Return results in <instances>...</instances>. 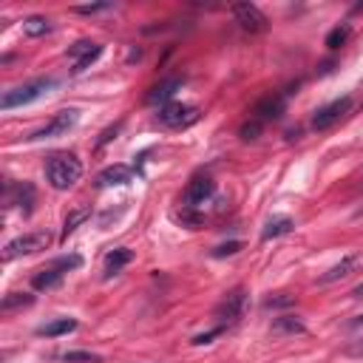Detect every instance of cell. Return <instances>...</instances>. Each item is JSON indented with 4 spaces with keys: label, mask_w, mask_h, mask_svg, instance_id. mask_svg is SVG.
Returning a JSON list of instances; mask_svg holds the SVG:
<instances>
[{
    "label": "cell",
    "mask_w": 363,
    "mask_h": 363,
    "mask_svg": "<svg viewBox=\"0 0 363 363\" xmlns=\"http://www.w3.org/2000/svg\"><path fill=\"white\" fill-rule=\"evenodd\" d=\"M45 179L54 190H68L82 179V162L74 153H54L45 162Z\"/></svg>",
    "instance_id": "obj_1"
},
{
    "label": "cell",
    "mask_w": 363,
    "mask_h": 363,
    "mask_svg": "<svg viewBox=\"0 0 363 363\" xmlns=\"http://www.w3.org/2000/svg\"><path fill=\"white\" fill-rule=\"evenodd\" d=\"M54 85H57V79H54V77H40V79L23 82V85H17V88H11V91H6V94H3L0 108H3V111H11V108H20V105H28V102H34V99L45 96Z\"/></svg>",
    "instance_id": "obj_2"
},
{
    "label": "cell",
    "mask_w": 363,
    "mask_h": 363,
    "mask_svg": "<svg viewBox=\"0 0 363 363\" xmlns=\"http://www.w3.org/2000/svg\"><path fill=\"white\" fill-rule=\"evenodd\" d=\"M199 119V108L196 105H187V102H167L159 108L156 113V122L162 128H170V130H179V128H187Z\"/></svg>",
    "instance_id": "obj_3"
},
{
    "label": "cell",
    "mask_w": 363,
    "mask_h": 363,
    "mask_svg": "<svg viewBox=\"0 0 363 363\" xmlns=\"http://www.w3.org/2000/svg\"><path fill=\"white\" fill-rule=\"evenodd\" d=\"M244 306H247V292H244V286H235V289H230V292L218 301V306L213 309V318L218 320L221 329H227L230 323H235V320L241 318Z\"/></svg>",
    "instance_id": "obj_4"
},
{
    "label": "cell",
    "mask_w": 363,
    "mask_h": 363,
    "mask_svg": "<svg viewBox=\"0 0 363 363\" xmlns=\"http://www.w3.org/2000/svg\"><path fill=\"white\" fill-rule=\"evenodd\" d=\"M213 193H216V182H213L207 173H196V176L187 182L184 193H182V210H193V213H196Z\"/></svg>",
    "instance_id": "obj_5"
},
{
    "label": "cell",
    "mask_w": 363,
    "mask_h": 363,
    "mask_svg": "<svg viewBox=\"0 0 363 363\" xmlns=\"http://www.w3.org/2000/svg\"><path fill=\"white\" fill-rule=\"evenodd\" d=\"M51 244L48 233H26V235H17L11 238L6 247H3V261H14L20 255H31V252H40Z\"/></svg>",
    "instance_id": "obj_6"
},
{
    "label": "cell",
    "mask_w": 363,
    "mask_h": 363,
    "mask_svg": "<svg viewBox=\"0 0 363 363\" xmlns=\"http://www.w3.org/2000/svg\"><path fill=\"white\" fill-rule=\"evenodd\" d=\"M102 54V45L99 43H91V40H77L74 45H68V60H71V71L74 74H82L91 62H96Z\"/></svg>",
    "instance_id": "obj_7"
},
{
    "label": "cell",
    "mask_w": 363,
    "mask_h": 363,
    "mask_svg": "<svg viewBox=\"0 0 363 363\" xmlns=\"http://www.w3.org/2000/svg\"><path fill=\"white\" fill-rule=\"evenodd\" d=\"M77 119H79V113H77L74 108H65V111H60L54 119H48L40 130H34L28 139H54V136H62V133H68V130L77 125Z\"/></svg>",
    "instance_id": "obj_8"
},
{
    "label": "cell",
    "mask_w": 363,
    "mask_h": 363,
    "mask_svg": "<svg viewBox=\"0 0 363 363\" xmlns=\"http://www.w3.org/2000/svg\"><path fill=\"white\" fill-rule=\"evenodd\" d=\"M349 108H352V99H349V96H340V99H335V102L318 108L315 116H312V128H315V130H329L332 125L340 122V116H343Z\"/></svg>",
    "instance_id": "obj_9"
},
{
    "label": "cell",
    "mask_w": 363,
    "mask_h": 363,
    "mask_svg": "<svg viewBox=\"0 0 363 363\" xmlns=\"http://www.w3.org/2000/svg\"><path fill=\"white\" fill-rule=\"evenodd\" d=\"M233 14H235V23L244 28V31H250V34H258V31H264L267 28V17H264V11L255 6V3H235L233 6Z\"/></svg>",
    "instance_id": "obj_10"
},
{
    "label": "cell",
    "mask_w": 363,
    "mask_h": 363,
    "mask_svg": "<svg viewBox=\"0 0 363 363\" xmlns=\"http://www.w3.org/2000/svg\"><path fill=\"white\" fill-rule=\"evenodd\" d=\"M34 199H37V193H34V187L28 182H20V184L9 182L6 184V204L9 207H20L23 213H31Z\"/></svg>",
    "instance_id": "obj_11"
},
{
    "label": "cell",
    "mask_w": 363,
    "mask_h": 363,
    "mask_svg": "<svg viewBox=\"0 0 363 363\" xmlns=\"http://www.w3.org/2000/svg\"><path fill=\"white\" fill-rule=\"evenodd\" d=\"M284 96L281 94H269V96H264L255 108H252V119H258L261 125H267V122H272V119H278L281 113H284Z\"/></svg>",
    "instance_id": "obj_12"
},
{
    "label": "cell",
    "mask_w": 363,
    "mask_h": 363,
    "mask_svg": "<svg viewBox=\"0 0 363 363\" xmlns=\"http://www.w3.org/2000/svg\"><path fill=\"white\" fill-rule=\"evenodd\" d=\"M130 176H133V170H130L128 164H111V167L99 170V176H96V184H99V187L128 184V182H130Z\"/></svg>",
    "instance_id": "obj_13"
},
{
    "label": "cell",
    "mask_w": 363,
    "mask_h": 363,
    "mask_svg": "<svg viewBox=\"0 0 363 363\" xmlns=\"http://www.w3.org/2000/svg\"><path fill=\"white\" fill-rule=\"evenodd\" d=\"M357 267H360V258H357V255H346L340 264H335L332 269H326V272L320 275V284H332V281H340V278L352 275Z\"/></svg>",
    "instance_id": "obj_14"
},
{
    "label": "cell",
    "mask_w": 363,
    "mask_h": 363,
    "mask_svg": "<svg viewBox=\"0 0 363 363\" xmlns=\"http://www.w3.org/2000/svg\"><path fill=\"white\" fill-rule=\"evenodd\" d=\"M130 261H133V252H130L128 247H116V250H111V252L105 255V278L122 272V267L130 264Z\"/></svg>",
    "instance_id": "obj_15"
},
{
    "label": "cell",
    "mask_w": 363,
    "mask_h": 363,
    "mask_svg": "<svg viewBox=\"0 0 363 363\" xmlns=\"http://www.w3.org/2000/svg\"><path fill=\"white\" fill-rule=\"evenodd\" d=\"M74 329H77V320L74 318H54V320L37 326V335L40 337H60V335H68Z\"/></svg>",
    "instance_id": "obj_16"
},
{
    "label": "cell",
    "mask_w": 363,
    "mask_h": 363,
    "mask_svg": "<svg viewBox=\"0 0 363 363\" xmlns=\"http://www.w3.org/2000/svg\"><path fill=\"white\" fill-rule=\"evenodd\" d=\"M179 88H182V82H179V79H164V82H159V85H153V88H150L147 102H150V105H156V102H159V105H167V102H170V96H173Z\"/></svg>",
    "instance_id": "obj_17"
},
{
    "label": "cell",
    "mask_w": 363,
    "mask_h": 363,
    "mask_svg": "<svg viewBox=\"0 0 363 363\" xmlns=\"http://www.w3.org/2000/svg\"><path fill=\"white\" fill-rule=\"evenodd\" d=\"M65 278V272H60L57 267H45V269H40V272H34V278H31V286L34 289H54L60 281Z\"/></svg>",
    "instance_id": "obj_18"
},
{
    "label": "cell",
    "mask_w": 363,
    "mask_h": 363,
    "mask_svg": "<svg viewBox=\"0 0 363 363\" xmlns=\"http://www.w3.org/2000/svg\"><path fill=\"white\" fill-rule=\"evenodd\" d=\"M295 227V221L292 218H286V216H278V218H269L267 221V227L261 230V238L264 241H269V238H278V235H286L289 230Z\"/></svg>",
    "instance_id": "obj_19"
},
{
    "label": "cell",
    "mask_w": 363,
    "mask_h": 363,
    "mask_svg": "<svg viewBox=\"0 0 363 363\" xmlns=\"http://www.w3.org/2000/svg\"><path fill=\"white\" fill-rule=\"evenodd\" d=\"M272 332H275V335H303L306 326H303L295 315H281V318L272 320Z\"/></svg>",
    "instance_id": "obj_20"
},
{
    "label": "cell",
    "mask_w": 363,
    "mask_h": 363,
    "mask_svg": "<svg viewBox=\"0 0 363 363\" xmlns=\"http://www.w3.org/2000/svg\"><path fill=\"white\" fill-rule=\"evenodd\" d=\"M23 31H26L28 37H45V34L51 31V20L43 17V14H31V17L23 20Z\"/></svg>",
    "instance_id": "obj_21"
},
{
    "label": "cell",
    "mask_w": 363,
    "mask_h": 363,
    "mask_svg": "<svg viewBox=\"0 0 363 363\" xmlns=\"http://www.w3.org/2000/svg\"><path fill=\"white\" fill-rule=\"evenodd\" d=\"M349 34H352V26L349 23H340V26H335L329 34H326V48H340V45H346V40H349Z\"/></svg>",
    "instance_id": "obj_22"
},
{
    "label": "cell",
    "mask_w": 363,
    "mask_h": 363,
    "mask_svg": "<svg viewBox=\"0 0 363 363\" xmlns=\"http://www.w3.org/2000/svg\"><path fill=\"white\" fill-rule=\"evenodd\" d=\"M28 303H34V295H26V292H9V295L3 298V303H0V309H3V312H11V309H17V306H28Z\"/></svg>",
    "instance_id": "obj_23"
},
{
    "label": "cell",
    "mask_w": 363,
    "mask_h": 363,
    "mask_svg": "<svg viewBox=\"0 0 363 363\" xmlns=\"http://www.w3.org/2000/svg\"><path fill=\"white\" fill-rule=\"evenodd\" d=\"M60 360H62V363H102L99 354L85 352V349H79V352H65V354H60Z\"/></svg>",
    "instance_id": "obj_24"
},
{
    "label": "cell",
    "mask_w": 363,
    "mask_h": 363,
    "mask_svg": "<svg viewBox=\"0 0 363 363\" xmlns=\"http://www.w3.org/2000/svg\"><path fill=\"white\" fill-rule=\"evenodd\" d=\"M51 267H57L60 272H71V269H79L82 267V255L71 252V255H62V258H54Z\"/></svg>",
    "instance_id": "obj_25"
},
{
    "label": "cell",
    "mask_w": 363,
    "mask_h": 363,
    "mask_svg": "<svg viewBox=\"0 0 363 363\" xmlns=\"http://www.w3.org/2000/svg\"><path fill=\"white\" fill-rule=\"evenodd\" d=\"M261 130H264V125H261L258 119H252V116H250V122H244V125H241L238 136H241L244 142H252V139H258V133H261Z\"/></svg>",
    "instance_id": "obj_26"
},
{
    "label": "cell",
    "mask_w": 363,
    "mask_h": 363,
    "mask_svg": "<svg viewBox=\"0 0 363 363\" xmlns=\"http://www.w3.org/2000/svg\"><path fill=\"white\" fill-rule=\"evenodd\" d=\"M88 218V207H79V210H74L68 218H65V227H62V235H68V233H74L82 221Z\"/></svg>",
    "instance_id": "obj_27"
},
{
    "label": "cell",
    "mask_w": 363,
    "mask_h": 363,
    "mask_svg": "<svg viewBox=\"0 0 363 363\" xmlns=\"http://www.w3.org/2000/svg\"><path fill=\"white\" fill-rule=\"evenodd\" d=\"M108 9H111V3H91V6H74L71 11L88 17V14H99V11H108Z\"/></svg>",
    "instance_id": "obj_28"
},
{
    "label": "cell",
    "mask_w": 363,
    "mask_h": 363,
    "mask_svg": "<svg viewBox=\"0 0 363 363\" xmlns=\"http://www.w3.org/2000/svg\"><path fill=\"white\" fill-rule=\"evenodd\" d=\"M238 250H241V244H238V241H230V244L216 247V250H213V255H216V258H221V255H235Z\"/></svg>",
    "instance_id": "obj_29"
},
{
    "label": "cell",
    "mask_w": 363,
    "mask_h": 363,
    "mask_svg": "<svg viewBox=\"0 0 363 363\" xmlns=\"http://www.w3.org/2000/svg\"><path fill=\"white\" fill-rule=\"evenodd\" d=\"M221 332H224V329H221V326H216V329H210V332H201V335H196V337H193V343H196V346H201V343H210V340H213L216 335H221Z\"/></svg>",
    "instance_id": "obj_30"
},
{
    "label": "cell",
    "mask_w": 363,
    "mask_h": 363,
    "mask_svg": "<svg viewBox=\"0 0 363 363\" xmlns=\"http://www.w3.org/2000/svg\"><path fill=\"white\" fill-rule=\"evenodd\" d=\"M343 352H346L349 357H363V337H360V340H352V343H349Z\"/></svg>",
    "instance_id": "obj_31"
},
{
    "label": "cell",
    "mask_w": 363,
    "mask_h": 363,
    "mask_svg": "<svg viewBox=\"0 0 363 363\" xmlns=\"http://www.w3.org/2000/svg\"><path fill=\"white\" fill-rule=\"evenodd\" d=\"M289 303H292V298H267L264 301L267 309H272V306H289Z\"/></svg>",
    "instance_id": "obj_32"
},
{
    "label": "cell",
    "mask_w": 363,
    "mask_h": 363,
    "mask_svg": "<svg viewBox=\"0 0 363 363\" xmlns=\"http://www.w3.org/2000/svg\"><path fill=\"white\" fill-rule=\"evenodd\" d=\"M349 326H352V329H357V326H363V315H354V318L349 320Z\"/></svg>",
    "instance_id": "obj_33"
},
{
    "label": "cell",
    "mask_w": 363,
    "mask_h": 363,
    "mask_svg": "<svg viewBox=\"0 0 363 363\" xmlns=\"http://www.w3.org/2000/svg\"><path fill=\"white\" fill-rule=\"evenodd\" d=\"M349 295H352V298H357V301H360V298H363V284H357V286H354V289H352V292H349Z\"/></svg>",
    "instance_id": "obj_34"
}]
</instances>
